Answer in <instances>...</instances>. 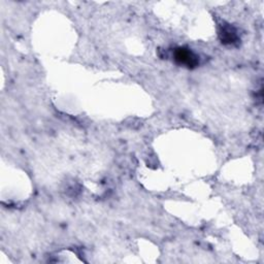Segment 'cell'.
Returning a JSON list of instances; mask_svg holds the SVG:
<instances>
[{
  "mask_svg": "<svg viewBox=\"0 0 264 264\" xmlns=\"http://www.w3.org/2000/svg\"><path fill=\"white\" fill-rule=\"evenodd\" d=\"M175 60L179 64L187 67H195L198 64V57L186 48H178L175 51Z\"/></svg>",
  "mask_w": 264,
  "mask_h": 264,
  "instance_id": "cell-1",
  "label": "cell"
},
{
  "mask_svg": "<svg viewBox=\"0 0 264 264\" xmlns=\"http://www.w3.org/2000/svg\"><path fill=\"white\" fill-rule=\"evenodd\" d=\"M220 36H221L222 42L224 44H233V43H236V40L238 39L237 31L235 30V28H232L231 26H228V25L222 27Z\"/></svg>",
  "mask_w": 264,
  "mask_h": 264,
  "instance_id": "cell-2",
  "label": "cell"
}]
</instances>
